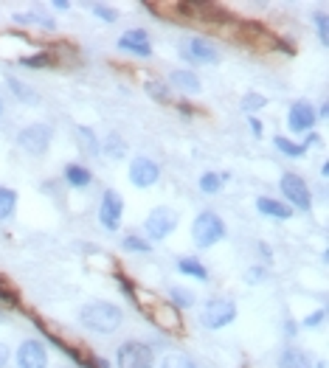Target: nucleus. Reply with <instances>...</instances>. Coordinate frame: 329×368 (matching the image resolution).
<instances>
[{"mask_svg": "<svg viewBox=\"0 0 329 368\" xmlns=\"http://www.w3.org/2000/svg\"><path fill=\"white\" fill-rule=\"evenodd\" d=\"M79 320H82V326H88L96 334H110L121 326L124 312H121V306H115L110 301H90L79 309Z\"/></svg>", "mask_w": 329, "mask_h": 368, "instance_id": "obj_1", "label": "nucleus"}, {"mask_svg": "<svg viewBox=\"0 0 329 368\" xmlns=\"http://www.w3.org/2000/svg\"><path fill=\"white\" fill-rule=\"evenodd\" d=\"M192 236H195V245H197V248H211V245H217V242L225 236V222H223V217H217L214 211L197 214V220H195V225H192Z\"/></svg>", "mask_w": 329, "mask_h": 368, "instance_id": "obj_2", "label": "nucleus"}, {"mask_svg": "<svg viewBox=\"0 0 329 368\" xmlns=\"http://www.w3.org/2000/svg\"><path fill=\"white\" fill-rule=\"evenodd\" d=\"M178 222H181L178 211L160 206V208L149 211V217H146V222H144V231H146V236H149L152 242H160V239H167V236L178 228Z\"/></svg>", "mask_w": 329, "mask_h": 368, "instance_id": "obj_3", "label": "nucleus"}, {"mask_svg": "<svg viewBox=\"0 0 329 368\" xmlns=\"http://www.w3.org/2000/svg\"><path fill=\"white\" fill-rule=\"evenodd\" d=\"M51 141H54V129H51L48 124H29V127L18 135L20 149L29 152V155H34V157L46 155L48 146H51Z\"/></svg>", "mask_w": 329, "mask_h": 368, "instance_id": "obj_4", "label": "nucleus"}, {"mask_svg": "<svg viewBox=\"0 0 329 368\" xmlns=\"http://www.w3.org/2000/svg\"><path fill=\"white\" fill-rule=\"evenodd\" d=\"M234 318H237V304H234L231 298H211V301L203 306V312H200V323H203L206 329H223V326H228Z\"/></svg>", "mask_w": 329, "mask_h": 368, "instance_id": "obj_5", "label": "nucleus"}, {"mask_svg": "<svg viewBox=\"0 0 329 368\" xmlns=\"http://www.w3.org/2000/svg\"><path fill=\"white\" fill-rule=\"evenodd\" d=\"M115 362L118 368H152L155 357H152V348L141 340H127L118 346L115 351Z\"/></svg>", "mask_w": 329, "mask_h": 368, "instance_id": "obj_6", "label": "nucleus"}, {"mask_svg": "<svg viewBox=\"0 0 329 368\" xmlns=\"http://www.w3.org/2000/svg\"><path fill=\"white\" fill-rule=\"evenodd\" d=\"M279 189H281L284 200H290V206H295L298 211H309V208H312V197H309V189H307L304 177L287 171V174H281V180H279Z\"/></svg>", "mask_w": 329, "mask_h": 368, "instance_id": "obj_7", "label": "nucleus"}, {"mask_svg": "<svg viewBox=\"0 0 329 368\" xmlns=\"http://www.w3.org/2000/svg\"><path fill=\"white\" fill-rule=\"evenodd\" d=\"M121 214H124V200L118 192L107 189L102 194V206H99V222L104 231H118L121 228Z\"/></svg>", "mask_w": 329, "mask_h": 368, "instance_id": "obj_8", "label": "nucleus"}, {"mask_svg": "<svg viewBox=\"0 0 329 368\" xmlns=\"http://www.w3.org/2000/svg\"><path fill=\"white\" fill-rule=\"evenodd\" d=\"M130 180H132V186H138V189H149V186H155V183L160 180V166L152 157L138 155L130 163Z\"/></svg>", "mask_w": 329, "mask_h": 368, "instance_id": "obj_9", "label": "nucleus"}, {"mask_svg": "<svg viewBox=\"0 0 329 368\" xmlns=\"http://www.w3.org/2000/svg\"><path fill=\"white\" fill-rule=\"evenodd\" d=\"M18 368H48V351L40 340H26L18 348Z\"/></svg>", "mask_w": 329, "mask_h": 368, "instance_id": "obj_10", "label": "nucleus"}, {"mask_svg": "<svg viewBox=\"0 0 329 368\" xmlns=\"http://www.w3.org/2000/svg\"><path fill=\"white\" fill-rule=\"evenodd\" d=\"M315 118H318V113H315V107L307 104V101H295V104L290 107V113H287V124H290L293 132H307V129H312V127H315Z\"/></svg>", "mask_w": 329, "mask_h": 368, "instance_id": "obj_11", "label": "nucleus"}, {"mask_svg": "<svg viewBox=\"0 0 329 368\" xmlns=\"http://www.w3.org/2000/svg\"><path fill=\"white\" fill-rule=\"evenodd\" d=\"M118 48L121 51H130L135 57H149L152 54V45H149V34L144 29H130L118 37Z\"/></svg>", "mask_w": 329, "mask_h": 368, "instance_id": "obj_12", "label": "nucleus"}, {"mask_svg": "<svg viewBox=\"0 0 329 368\" xmlns=\"http://www.w3.org/2000/svg\"><path fill=\"white\" fill-rule=\"evenodd\" d=\"M186 57H189L192 62H200V65H214V62H220V51H217L211 43L200 40V37H195V40L186 43Z\"/></svg>", "mask_w": 329, "mask_h": 368, "instance_id": "obj_13", "label": "nucleus"}, {"mask_svg": "<svg viewBox=\"0 0 329 368\" xmlns=\"http://www.w3.org/2000/svg\"><path fill=\"white\" fill-rule=\"evenodd\" d=\"M149 318L163 329V332H178L181 329V309H175L172 304H163L155 312H149Z\"/></svg>", "mask_w": 329, "mask_h": 368, "instance_id": "obj_14", "label": "nucleus"}, {"mask_svg": "<svg viewBox=\"0 0 329 368\" xmlns=\"http://www.w3.org/2000/svg\"><path fill=\"white\" fill-rule=\"evenodd\" d=\"M279 368H315V362L301 348H284L279 357Z\"/></svg>", "mask_w": 329, "mask_h": 368, "instance_id": "obj_15", "label": "nucleus"}, {"mask_svg": "<svg viewBox=\"0 0 329 368\" xmlns=\"http://www.w3.org/2000/svg\"><path fill=\"white\" fill-rule=\"evenodd\" d=\"M65 183L74 186V189H88L93 183V174H90V169H85L79 163H68L65 166Z\"/></svg>", "mask_w": 329, "mask_h": 368, "instance_id": "obj_16", "label": "nucleus"}, {"mask_svg": "<svg viewBox=\"0 0 329 368\" xmlns=\"http://www.w3.org/2000/svg\"><path fill=\"white\" fill-rule=\"evenodd\" d=\"M256 208H259V214H265V217H276V220H287V217H290V206L281 203V200H273V197H259V200H256Z\"/></svg>", "mask_w": 329, "mask_h": 368, "instance_id": "obj_17", "label": "nucleus"}, {"mask_svg": "<svg viewBox=\"0 0 329 368\" xmlns=\"http://www.w3.org/2000/svg\"><path fill=\"white\" fill-rule=\"evenodd\" d=\"M178 270H181L183 276H192V278L209 281V270H206V264H203V262H197V259H189V256L178 259Z\"/></svg>", "mask_w": 329, "mask_h": 368, "instance_id": "obj_18", "label": "nucleus"}, {"mask_svg": "<svg viewBox=\"0 0 329 368\" xmlns=\"http://www.w3.org/2000/svg\"><path fill=\"white\" fill-rule=\"evenodd\" d=\"M169 82L178 87V90H189V93H197L200 90V79L192 73V71H175L169 76Z\"/></svg>", "mask_w": 329, "mask_h": 368, "instance_id": "obj_19", "label": "nucleus"}, {"mask_svg": "<svg viewBox=\"0 0 329 368\" xmlns=\"http://www.w3.org/2000/svg\"><path fill=\"white\" fill-rule=\"evenodd\" d=\"M76 138H79L82 152H88V155H99V152H102V146H99V141H96V135H93L90 127L79 124V127H76Z\"/></svg>", "mask_w": 329, "mask_h": 368, "instance_id": "obj_20", "label": "nucleus"}, {"mask_svg": "<svg viewBox=\"0 0 329 368\" xmlns=\"http://www.w3.org/2000/svg\"><path fill=\"white\" fill-rule=\"evenodd\" d=\"M15 208H18V194L6 186H0V222L9 220L15 214Z\"/></svg>", "mask_w": 329, "mask_h": 368, "instance_id": "obj_21", "label": "nucleus"}, {"mask_svg": "<svg viewBox=\"0 0 329 368\" xmlns=\"http://www.w3.org/2000/svg\"><path fill=\"white\" fill-rule=\"evenodd\" d=\"M225 177H228V174L206 171V174L200 177V192H206V194H217V192L223 189V183H225Z\"/></svg>", "mask_w": 329, "mask_h": 368, "instance_id": "obj_22", "label": "nucleus"}, {"mask_svg": "<svg viewBox=\"0 0 329 368\" xmlns=\"http://www.w3.org/2000/svg\"><path fill=\"white\" fill-rule=\"evenodd\" d=\"M273 143H276V149H279L281 155H287V157H304V155H307V143H293V141H287L284 135H279Z\"/></svg>", "mask_w": 329, "mask_h": 368, "instance_id": "obj_23", "label": "nucleus"}, {"mask_svg": "<svg viewBox=\"0 0 329 368\" xmlns=\"http://www.w3.org/2000/svg\"><path fill=\"white\" fill-rule=\"evenodd\" d=\"M104 152H107V155H113L115 160H121V157L127 155V143H124L115 132H110V135H107V141H104Z\"/></svg>", "mask_w": 329, "mask_h": 368, "instance_id": "obj_24", "label": "nucleus"}, {"mask_svg": "<svg viewBox=\"0 0 329 368\" xmlns=\"http://www.w3.org/2000/svg\"><path fill=\"white\" fill-rule=\"evenodd\" d=\"M160 368H197V362L186 354H167L160 362Z\"/></svg>", "mask_w": 329, "mask_h": 368, "instance_id": "obj_25", "label": "nucleus"}, {"mask_svg": "<svg viewBox=\"0 0 329 368\" xmlns=\"http://www.w3.org/2000/svg\"><path fill=\"white\" fill-rule=\"evenodd\" d=\"M195 304V295L186 292V287H172V306L175 309H189Z\"/></svg>", "mask_w": 329, "mask_h": 368, "instance_id": "obj_26", "label": "nucleus"}, {"mask_svg": "<svg viewBox=\"0 0 329 368\" xmlns=\"http://www.w3.org/2000/svg\"><path fill=\"white\" fill-rule=\"evenodd\" d=\"M20 65H23V68H51V65H54V57H51V54H34V57H23Z\"/></svg>", "mask_w": 329, "mask_h": 368, "instance_id": "obj_27", "label": "nucleus"}, {"mask_svg": "<svg viewBox=\"0 0 329 368\" xmlns=\"http://www.w3.org/2000/svg\"><path fill=\"white\" fill-rule=\"evenodd\" d=\"M127 250H135V253H149L152 250V245L149 242H144L141 236H135V234H130V236H124V242H121Z\"/></svg>", "mask_w": 329, "mask_h": 368, "instance_id": "obj_28", "label": "nucleus"}, {"mask_svg": "<svg viewBox=\"0 0 329 368\" xmlns=\"http://www.w3.org/2000/svg\"><path fill=\"white\" fill-rule=\"evenodd\" d=\"M9 85H12L15 96H20L23 101H34V99H37V96H34V93H31V90H29L26 85H23V82H18V79H12V76H9Z\"/></svg>", "mask_w": 329, "mask_h": 368, "instance_id": "obj_29", "label": "nucleus"}, {"mask_svg": "<svg viewBox=\"0 0 329 368\" xmlns=\"http://www.w3.org/2000/svg\"><path fill=\"white\" fill-rule=\"evenodd\" d=\"M265 104H267V101H265L262 96H256V93H251V96L242 99V107H245V110H259V107H265Z\"/></svg>", "mask_w": 329, "mask_h": 368, "instance_id": "obj_30", "label": "nucleus"}, {"mask_svg": "<svg viewBox=\"0 0 329 368\" xmlns=\"http://www.w3.org/2000/svg\"><path fill=\"white\" fill-rule=\"evenodd\" d=\"M93 12H96V15H99L104 23H113V20H115V9H110V6H102V3H96V6H93Z\"/></svg>", "mask_w": 329, "mask_h": 368, "instance_id": "obj_31", "label": "nucleus"}, {"mask_svg": "<svg viewBox=\"0 0 329 368\" xmlns=\"http://www.w3.org/2000/svg\"><path fill=\"white\" fill-rule=\"evenodd\" d=\"M315 29H318L321 43L326 45V43H329V37H326V15H318V17H315Z\"/></svg>", "mask_w": 329, "mask_h": 368, "instance_id": "obj_32", "label": "nucleus"}, {"mask_svg": "<svg viewBox=\"0 0 329 368\" xmlns=\"http://www.w3.org/2000/svg\"><path fill=\"white\" fill-rule=\"evenodd\" d=\"M323 315H326V309H318L315 315H307V318H304V326H309V329H312V326H318V323L323 320Z\"/></svg>", "mask_w": 329, "mask_h": 368, "instance_id": "obj_33", "label": "nucleus"}, {"mask_svg": "<svg viewBox=\"0 0 329 368\" xmlns=\"http://www.w3.org/2000/svg\"><path fill=\"white\" fill-rule=\"evenodd\" d=\"M146 87H149V93H152V96H158V99H167V90H163V85H160V82H149Z\"/></svg>", "mask_w": 329, "mask_h": 368, "instance_id": "obj_34", "label": "nucleus"}, {"mask_svg": "<svg viewBox=\"0 0 329 368\" xmlns=\"http://www.w3.org/2000/svg\"><path fill=\"white\" fill-rule=\"evenodd\" d=\"M9 357H12V354H9V346H6V343H0V368H6V365H9Z\"/></svg>", "mask_w": 329, "mask_h": 368, "instance_id": "obj_35", "label": "nucleus"}, {"mask_svg": "<svg viewBox=\"0 0 329 368\" xmlns=\"http://www.w3.org/2000/svg\"><path fill=\"white\" fill-rule=\"evenodd\" d=\"M118 284H121V290H124V295H127V298H135V287H132L127 278H121V276H118Z\"/></svg>", "mask_w": 329, "mask_h": 368, "instance_id": "obj_36", "label": "nucleus"}, {"mask_svg": "<svg viewBox=\"0 0 329 368\" xmlns=\"http://www.w3.org/2000/svg\"><path fill=\"white\" fill-rule=\"evenodd\" d=\"M248 124H251V129H253L256 135H262V121H259V118H251Z\"/></svg>", "mask_w": 329, "mask_h": 368, "instance_id": "obj_37", "label": "nucleus"}, {"mask_svg": "<svg viewBox=\"0 0 329 368\" xmlns=\"http://www.w3.org/2000/svg\"><path fill=\"white\" fill-rule=\"evenodd\" d=\"M54 9H59V12H68V9H71V3H68V0H57V3H54Z\"/></svg>", "mask_w": 329, "mask_h": 368, "instance_id": "obj_38", "label": "nucleus"}, {"mask_svg": "<svg viewBox=\"0 0 329 368\" xmlns=\"http://www.w3.org/2000/svg\"><path fill=\"white\" fill-rule=\"evenodd\" d=\"M262 276H265V270H262V267H256V270H251V276H248V278H251V281H259Z\"/></svg>", "mask_w": 329, "mask_h": 368, "instance_id": "obj_39", "label": "nucleus"}, {"mask_svg": "<svg viewBox=\"0 0 329 368\" xmlns=\"http://www.w3.org/2000/svg\"><path fill=\"white\" fill-rule=\"evenodd\" d=\"M284 332H287V334H295V323H293V320H287V323H284Z\"/></svg>", "mask_w": 329, "mask_h": 368, "instance_id": "obj_40", "label": "nucleus"}, {"mask_svg": "<svg viewBox=\"0 0 329 368\" xmlns=\"http://www.w3.org/2000/svg\"><path fill=\"white\" fill-rule=\"evenodd\" d=\"M259 253H262V256H267V259H270V248H267V245H259Z\"/></svg>", "mask_w": 329, "mask_h": 368, "instance_id": "obj_41", "label": "nucleus"}, {"mask_svg": "<svg viewBox=\"0 0 329 368\" xmlns=\"http://www.w3.org/2000/svg\"><path fill=\"white\" fill-rule=\"evenodd\" d=\"M0 118H4V99H0Z\"/></svg>", "mask_w": 329, "mask_h": 368, "instance_id": "obj_42", "label": "nucleus"}, {"mask_svg": "<svg viewBox=\"0 0 329 368\" xmlns=\"http://www.w3.org/2000/svg\"><path fill=\"white\" fill-rule=\"evenodd\" d=\"M62 368H71V365H62Z\"/></svg>", "mask_w": 329, "mask_h": 368, "instance_id": "obj_43", "label": "nucleus"}]
</instances>
